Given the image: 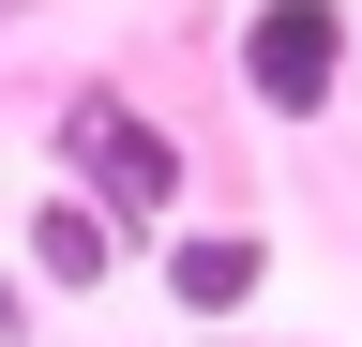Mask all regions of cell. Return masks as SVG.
<instances>
[{
    "label": "cell",
    "instance_id": "1",
    "mask_svg": "<svg viewBox=\"0 0 362 347\" xmlns=\"http://www.w3.org/2000/svg\"><path fill=\"white\" fill-rule=\"evenodd\" d=\"M61 166H76V196L106 211L121 242H151L166 211H181V182H197L181 136H166L151 106H121V91H61Z\"/></svg>",
    "mask_w": 362,
    "mask_h": 347
},
{
    "label": "cell",
    "instance_id": "2",
    "mask_svg": "<svg viewBox=\"0 0 362 347\" xmlns=\"http://www.w3.org/2000/svg\"><path fill=\"white\" fill-rule=\"evenodd\" d=\"M242 106L287 121V136L347 106V0H257L242 16Z\"/></svg>",
    "mask_w": 362,
    "mask_h": 347
},
{
    "label": "cell",
    "instance_id": "3",
    "mask_svg": "<svg viewBox=\"0 0 362 347\" xmlns=\"http://www.w3.org/2000/svg\"><path fill=\"white\" fill-rule=\"evenodd\" d=\"M151 287H166L197 332L257 317V287H272V227H181V242H151Z\"/></svg>",
    "mask_w": 362,
    "mask_h": 347
},
{
    "label": "cell",
    "instance_id": "4",
    "mask_svg": "<svg viewBox=\"0 0 362 347\" xmlns=\"http://www.w3.org/2000/svg\"><path fill=\"white\" fill-rule=\"evenodd\" d=\"M121 257H136V242H121L76 182H61V196H30V272H45V287H106Z\"/></svg>",
    "mask_w": 362,
    "mask_h": 347
},
{
    "label": "cell",
    "instance_id": "5",
    "mask_svg": "<svg viewBox=\"0 0 362 347\" xmlns=\"http://www.w3.org/2000/svg\"><path fill=\"white\" fill-rule=\"evenodd\" d=\"M0 332H16V347H30V287H16V272H0Z\"/></svg>",
    "mask_w": 362,
    "mask_h": 347
},
{
    "label": "cell",
    "instance_id": "6",
    "mask_svg": "<svg viewBox=\"0 0 362 347\" xmlns=\"http://www.w3.org/2000/svg\"><path fill=\"white\" fill-rule=\"evenodd\" d=\"M16 16H30V0H0V30H16Z\"/></svg>",
    "mask_w": 362,
    "mask_h": 347
},
{
    "label": "cell",
    "instance_id": "7",
    "mask_svg": "<svg viewBox=\"0 0 362 347\" xmlns=\"http://www.w3.org/2000/svg\"><path fill=\"white\" fill-rule=\"evenodd\" d=\"M211 347H226V332H211Z\"/></svg>",
    "mask_w": 362,
    "mask_h": 347
}]
</instances>
